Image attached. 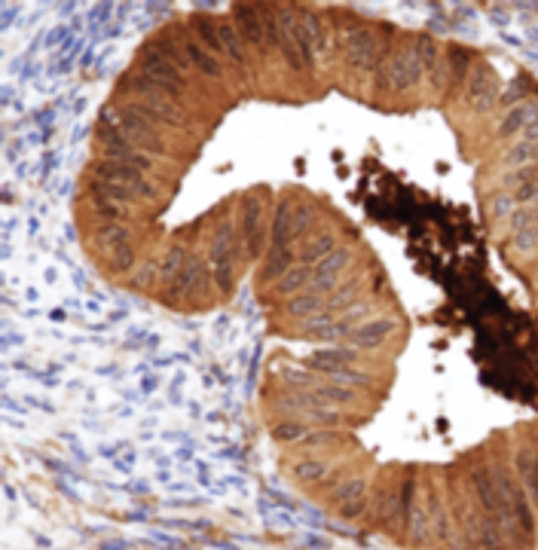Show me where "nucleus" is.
I'll list each match as a JSON object with an SVG mask.
<instances>
[{
    "instance_id": "9",
    "label": "nucleus",
    "mask_w": 538,
    "mask_h": 550,
    "mask_svg": "<svg viewBox=\"0 0 538 550\" xmlns=\"http://www.w3.org/2000/svg\"><path fill=\"white\" fill-rule=\"evenodd\" d=\"M92 178L96 181H111V183H120V187H129L141 196L144 202H154L156 199V187L147 181V172L135 165H126V163H111V159H98L92 163Z\"/></svg>"
},
{
    "instance_id": "32",
    "label": "nucleus",
    "mask_w": 538,
    "mask_h": 550,
    "mask_svg": "<svg viewBox=\"0 0 538 550\" xmlns=\"http://www.w3.org/2000/svg\"><path fill=\"white\" fill-rule=\"evenodd\" d=\"M107 257H111L113 269H120V273H129V269L135 267V245H122V248H116V251H111Z\"/></svg>"
},
{
    "instance_id": "16",
    "label": "nucleus",
    "mask_w": 538,
    "mask_h": 550,
    "mask_svg": "<svg viewBox=\"0 0 538 550\" xmlns=\"http://www.w3.org/2000/svg\"><path fill=\"white\" fill-rule=\"evenodd\" d=\"M232 25H236V31L242 34V40L251 43L254 49H260V53H266L269 49L260 6H236V10H232Z\"/></svg>"
},
{
    "instance_id": "28",
    "label": "nucleus",
    "mask_w": 538,
    "mask_h": 550,
    "mask_svg": "<svg viewBox=\"0 0 538 550\" xmlns=\"http://www.w3.org/2000/svg\"><path fill=\"white\" fill-rule=\"evenodd\" d=\"M288 312L290 315H322L327 312L324 309V297H318V293H294V297L288 300Z\"/></svg>"
},
{
    "instance_id": "29",
    "label": "nucleus",
    "mask_w": 538,
    "mask_h": 550,
    "mask_svg": "<svg viewBox=\"0 0 538 550\" xmlns=\"http://www.w3.org/2000/svg\"><path fill=\"white\" fill-rule=\"evenodd\" d=\"M307 435H309V428L300 419H285V422L273 425V437L282 440V444H303Z\"/></svg>"
},
{
    "instance_id": "6",
    "label": "nucleus",
    "mask_w": 538,
    "mask_h": 550,
    "mask_svg": "<svg viewBox=\"0 0 538 550\" xmlns=\"http://www.w3.org/2000/svg\"><path fill=\"white\" fill-rule=\"evenodd\" d=\"M206 269L221 291L232 288V278H236V226H232L230 217L217 226V233L208 241Z\"/></svg>"
},
{
    "instance_id": "10",
    "label": "nucleus",
    "mask_w": 538,
    "mask_h": 550,
    "mask_svg": "<svg viewBox=\"0 0 538 550\" xmlns=\"http://www.w3.org/2000/svg\"><path fill=\"white\" fill-rule=\"evenodd\" d=\"M98 153L101 159H111V163H126V165H135L141 172H150L154 168V157L144 153L141 147L132 144L129 138H122L120 131H111V129H101L98 131Z\"/></svg>"
},
{
    "instance_id": "17",
    "label": "nucleus",
    "mask_w": 538,
    "mask_h": 550,
    "mask_svg": "<svg viewBox=\"0 0 538 550\" xmlns=\"http://www.w3.org/2000/svg\"><path fill=\"white\" fill-rule=\"evenodd\" d=\"M349 254L346 248L343 251H333L331 257H324L322 263H318L315 269H312V282H309V291L312 293H318V297H322V293H331L333 288H337V278L343 275V269H346V263H349Z\"/></svg>"
},
{
    "instance_id": "22",
    "label": "nucleus",
    "mask_w": 538,
    "mask_h": 550,
    "mask_svg": "<svg viewBox=\"0 0 538 550\" xmlns=\"http://www.w3.org/2000/svg\"><path fill=\"white\" fill-rule=\"evenodd\" d=\"M193 257H190V251H187L184 245H172L169 251L163 254V260L156 263V273H159V284H172L174 278H178L181 273H184V267L187 263H190Z\"/></svg>"
},
{
    "instance_id": "19",
    "label": "nucleus",
    "mask_w": 538,
    "mask_h": 550,
    "mask_svg": "<svg viewBox=\"0 0 538 550\" xmlns=\"http://www.w3.org/2000/svg\"><path fill=\"white\" fill-rule=\"evenodd\" d=\"M89 202H92V205H116V208H129V205L144 202V199L135 193V190L120 187V183L92 181V187H89Z\"/></svg>"
},
{
    "instance_id": "25",
    "label": "nucleus",
    "mask_w": 538,
    "mask_h": 550,
    "mask_svg": "<svg viewBox=\"0 0 538 550\" xmlns=\"http://www.w3.org/2000/svg\"><path fill=\"white\" fill-rule=\"evenodd\" d=\"M307 394H312L318 403H358V392L349 385H324V383H307Z\"/></svg>"
},
{
    "instance_id": "30",
    "label": "nucleus",
    "mask_w": 538,
    "mask_h": 550,
    "mask_svg": "<svg viewBox=\"0 0 538 550\" xmlns=\"http://www.w3.org/2000/svg\"><path fill=\"white\" fill-rule=\"evenodd\" d=\"M312 269H315V267H307V263H297V267L290 269V273L279 282V291H282V293H294V291L309 288V282H312Z\"/></svg>"
},
{
    "instance_id": "1",
    "label": "nucleus",
    "mask_w": 538,
    "mask_h": 550,
    "mask_svg": "<svg viewBox=\"0 0 538 550\" xmlns=\"http://www.w3.org/2000/svg\"><path fill=\"white\" fill-rule=\"evenodd\" d=\"M425 80V64L419 58L416 40H407L398 49H389L374 73V86L380 92H407Z\"/></svg>"
},
{
    "instance_id": "23",
    "label": "nucleus",
    "mask_w": 538,
    "mask_h": 550,
    "mask_svg": "<svg viewBox=\"0 0 538 550\" xmlns=\"http://www.w3.org/2000/svg\"><path fill=\"white\" fill-rule=\"evenodd\" d=\"M96 239H98V245L111 254L122 245H132V230H129L126 220H116V224H98Z\"/></svg>"
},
{
    "instance_id": "27",
    "label": "nucleus",
    "mask_w": 538,
    "mask_h": 550,
    "mask_svg": "<svg viewBox=\"0 0 538 550\" xmlns=\"http://www.w3.org/2000/svg\"><path fill=\"white\" fill-rule=\"evenodd\" d=\"M331 461L327 459H300L294 461V477L303 483H324L331 477Z\"/></svg>"
},
{
    "instance_id": "35",
    "label": "nucleus",
    "mask_w": 538,
    "mask_h": 550,
    "mask_svg": "<svg viewBox=\"0 0 538 550\" xmlns=\"http://www.w3.org/2000/svg\"><path fill=\"white\" fill-rule=\"evenodd\" d=\"M535 471H538V446H535ZM535 498H538V489H535Z\"/></svg>"
},
{
    "instance_id": "2",
    "label": "nucleus",
    "mask_w": 538,
    "mask_h": 550,
    "mask_svg": "<svg viewBox=\"0 0 538 550\" xmlns=\"http://www.w3.org/2000/svg\"><path fill=\"white\" fill-rule=\"evenodd\" d=\"M101 129L120 131L122 138H129V141L138 144L144 153H150V157H169V150H165V144H163V126L126 105L101 110Z\"/></svg>"
},
{
    "instance_id": "24",
    "label": "nucleus",
    "mask_w": 538,
    "mask_h": 550,
    "mask_svg": "<svg viewBox=\"0 0 538 550\" xmlns=\"http://www.w3.org/2000/svg\"><path fill=\"white\" fill-rule=\"evenodd\" d=\"M337 241H333V233H322V236H312L307 245L297 251V260L307 263V267H318V263L324 260V257H331L333 251H337Z\"/></svg>"
},
{
    "instance_id": "34",
    "label": "nucleus",
    "mask_w": 538,
    "mask_h": 550,
    "mask_svg": "<svg viewBox=\"0 0 538 550\" xmlns=\"http://www.w3.org/2000/svg\"><path fill=\"white\" fill-rule=\"evenodd\" d=\"M523 141H529V144H533V147H538V120L533 123V126H529L526 131H523Z\"/></svg>"
},
{
    "instance_id": "11",
    "label": "nucleus",
    "mask_w": 538,
    "mask_h": 550,
    "mask_svg": "<svg viewBox=\"0 0 538 550\" xmlns=\"http://www.w3.org/2000/svg\"><path fill=\"white\" fill-rule=\"evenodd\" d=\"M374 520L382 529H404V489L401 483H385L376 493L374 502Z\"/></svg>"
},
{
    "instance_id": "8",
    "label": "nucleus",
    "mask_w": 538,
    "mask_h": 550,
    "mask_svg": "<svg viewBox=\"0 0 538 550\" xmlns=\"http://www.w3.org/2000/svg\"><path fill=\"white\" fill-rule=\"evenodd\" d=\"M312 224V205L285 199L273 217V236H269V251H288L294 248V239H300Z\"/></svg>"
},
{
    "instance_id": "33",
    "label": "nucleus",
    "mask_w": 538,
    "mask_h": 550,
    "mask_svg": "<svg viewBox=\"0 0 538 550\" xmlns=\"http://www.w3.org/2000/svg\"><path fill=\"white\" fill-rule=\"evenodd\" d=\"M514 205H517V199H514V196H499V199L492 202V215H499V217L514 215Z\"/></svg>"
},
{
    "instance_id": "26",
    "label": "nucleus",
    "mask_w": 538,
    "mask_h": 550,
    "mask_svg": "<svg viewBox=\"0 0 538 550\" xmlns=\"http://www.w3.org/2000/svg\"><path fill=\"white\" fill-rule=\"evenodd\" d=\"M206 273H208L206 263H199V260H196V257H193V260L184 267V273L174 278L172 284H165V288H169V291L174 293V297H187V293H190V291L196 288V284H199V278L206 275Z\"/></svg>"
},
{
    "instance_id": "13",
    "label": "nucleus",
    "mask_w": 538,
    "mask_h": 550,
    "mask_svg": "<svg viewBox=\"0 0 538 550\" xmlns=\"http://www.w3.org/2000/svg\"><path fill=\"white\" fill-rule=\"evenodd\" d=\"M499 83L492 77V71L486 64H477L475 73L468 77V86H465V105H468L475 114H486L496 101Z\"/></svg>"
},
{
    "instance_id": "5",
    "label": "nucleus",
    "mask_w": 538,
    "mask_h": 550,
    "mask_svg": "<svg viewBox=\"0 0 538 550\" xmlns=\"http://www.w3.org/2000/svg\"><path fill=\"white\" fill-rule=\"evenodd\" d=\"M303 364H307V370L324 373L333 383H343L349 388L367 383V373L355 367L358 364V349H352V346H333V349L312 351V355L303 358Z\"/></svg>"
},
{
    "instance_id": "21",
    "label": "nucleus",
    "mask_w": 538,
    "mask_h": 550,
    "mask_svg": "<svg viewBox=\"0 0 538 550\" xmlns=\"http://www.w3.org/2000/svg\"><path fill=\"white\" fill-rule=\"evenodd\" d=\"M538 120V110L535 105H529V101H523V105L511 107L505 114V120L499 123V138H514V135H523L533 123Z\"/></svg>"
},
{
    "instance_id": "4",
    "label": "nucleus",
    "mask_w": 538,
    "mask_h": 550,
    "mask_svg": "<svg viewBox=\"0 0 538 550\" xmlns=\"http://www.w3.org/2000/svg\"><path fill=\"white\" fill-rule=\"evenodd\" d=\"M275 53L285 58V64L290 71L303 73L315 64V49H312L307 31H303V21L294 10H279V43H275Z\"/></svg>"
},
{
    "instance_id": "31",
    "label": "nucleus",
    "mask_w": 538,
    "mask_h": 550,
    "mask_svg": "<svg viewBox=\"0 0 538 550\" xmlns=\"http://www.w3.org/2000/svg\"><path fill=\"white\" fill-rule=\"evenodd\" d=\"M538 157V147H533L529 141H514L511 147V153H508V163L511 165H526V163H533V159Z\"/></svg>"
},
{
    "instance_id": "20",
    "label": "nucleus",
    "mask_w": 538,
    "mask_h": 550,
    "mask_svg": "<svg viewBox=\"0 0 538 550\" xmlns=\"http://www.w3.org/2000/svg\"><path fill=\"white\" fill-rule=\"evenodd\" d=\"M214 21H217V34H221V55L230 64H236V68H245L248 64V49H245V40L236 31L232 19H214Z\"/></svg>"
},
{
    "instance_id": "7",
    "label": "nucleus",
    "mask_w": 538,
    "mask_h": 550,
    "mask_svg": "<svg viewBox=\"0 0 538 550\" xmlns=\"http://www.w3.org/2000/svg\"><path fill=\"white\" fill-rule=\"evenodd\" d=\"M340 49H343V58H346V64L352 71L376 73V68H380V62H382L385 53H389L391 47H385L380 37H376V28L358 25V28H352V31L343 37Z\"/></svg>"
},
{
    "instance_id": "18",
    "label": "nucleus",
    "mask_w": 538,
    "mask_h": 550,
    "mask_svg": "<svg viewBox=\"0 0 538 550\" xmlns=\"http://www.w3.org/2000/svg\"><path fill=\"white\" fill-rule=\"evenodd\" d=\"M181 49H184L187 62H190V68L199 73V77H206V80H223V64H221V58H217L212 49L202 47V43L196 40V37H184V40H181Z\"/></svg>"
},
{
    "instance_id": "15",
    "label": "nucleus",
    "mask_w": 538,
    "mask_h": 550,
    "mask_svg": "<svg viewBox=\"0 0 538 550\" xmlns=\"http://www.w3.org/2000/svg\"><path fill=\"white\" fill-rule=\"evenodd\" d=\"M365 495H367V480L365 477H349V480L337 483V489L331 493V502L346 520H352V517H358V513L365 511Z\"/></svg>"
},
{
    "instance_id": "14",
    "label": "nucleus",
    "mask_w": 538,
    "mask_h": 550,
    "mask_svg": "<svg viewBox=\"0 0 538 550\" xmlns=\"http://www.w3.org/2000/svg\"><path fill=\"white\" fill-rule=\"evenodd\" d=\"M391 334H395V321L376 315V318H367L365 325H358L349 334L346 346H352L358 351H374V349H382Z\"/></svg>"
},
{
    "instance_id": "3",
    "label": "nucleus",
    "mask_w": 538,
    "mask_h": 550,
    "mask_svg": "<svg viewBox=\"0 0 538 550\" xmlns=\"http://www.w3.org/2000/svg\"><path fill=\"white\" fill-rule=\"evenodd\" d=\"M126 89H129V95H132V98L126 101V107L150 116V120H156L159 126H169L174 131L190 129V114H187V107H184V98H172V95H165V92L147 89V86L135 83L132 77L126 80Z\"/></svg>"
},
{
    "instance_id": "12",
    "label": "nucleus",
    "mask_w": 538,
    "mask_h": 550,
    "mask_svg": "<svg viewBox=\"0 0 538 550\" xmlns=\"http://www.w3.org/2000/svg\"><path fill=\"white\" fill-rule=\"evenodd\" d=\"M264 211H266V199L257 193L245 196L242 199V211H239V236L245 239V245H248L251 257L260 254V236H264Z\"/></svg>"
}]
</instances>
